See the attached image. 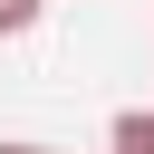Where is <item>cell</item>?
<instances>
[{
  "instance_id": "1",
  "label": "cell",
  "mask_w": 154,
  "mask_h": 154,
  "mask_svg": "<svg viewBox=\"0 0 154 154\" xmlns=\"http://www.w3.org/2000/svg\"><path fill=\"white\" fill-rule=\"evenodd\" d=\"M106 144H116V154H154V106H125V116L106 125Z\"/></svg>"
},
{
  "instance_id": "2",
  "label": "cell",
  "mask_w": 154,
  "mask_h": 154,
  "mask_svg": "<svg viewBox=\"0 0 154 154\" xmlns=\"http://www.w3.org/2000/svg\"><path fill=\"white\" fill-rule=\"evenodd\" d=\"M29 19H38V0H0V38H19Z\"/></svg>"
},
{
  "instance_id": "3",
  "label": "cell",
  "mask_w": 154,
  "mask_h": 154,
  "mask_svg": "<svg viewBox=\"0 0 154 154\" xmlns=\"http://www.w3.org/2000/svg\"><path fill=\"white\" fill-rule=\"evenodd\" d=\"M0 154H48V144H0Z\"/></svg>"
}]
</instances>
